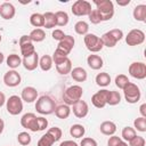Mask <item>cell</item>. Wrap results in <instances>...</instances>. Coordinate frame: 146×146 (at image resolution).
Returning a JSON list of instances; mask_svg holds the SVG:
<instances>
[{"label":"cell","mask_w":146,"mask_h":146,"mask_svg":"<svg viewBox=\"0 0 146 146\" xmlns=\"http://www.w3.org/2000/svg\"><path fill=\"white\" fill-rule=\"evenodd\" d=\"M31 140H32L31 135L29 132H26V131H22V132H19L17 135V141L22 146H29L31 144Z\"/></svg>","instance_id":"obj_37"},{"label":"cell","mask_w":146,"mask_h":146,"mask_svg":"<svg viewBox=\"0 0 146 146\" xmlns=\"http://www.w3.org/2000/svg\"><path fill=\"white\" fill-rule=\"evenodd\" d=\"M19 48H21V54L23 57H29L35 52V48L33 46L32 40L30 39L29 35H22L19 38Z\"/></svg>","instance_id":"obj_12"},{"label":"cell","mask_w":146,"mask_h":146,"mask_svg":"<svg viewBox=\"0 0 146 146\" xmlns=\"http://www.w3.org/2000/svg\"><path fill=\"white\" fill-rule=\"evenodd\" d=\"M128 72L133 79L144 80L146 78V64L144 62H133L129 65Z\"/></svg>","instance_id":"obj_10"},{"label":"cell","mask_w":146,"mask_h":146,"mask_svg":"<svg viewBox=\"0 0 146 146\" xmlns=\"http://www.w3.org/2000/svg\"><path fill=\"white\" fill-rule=\"evenodd\" d=\"M43 19H44V23H43V27L46 29H54L56 25V17H55V13H51V11H47L43 14Z\"/></svg>","instance_id":"obj_31"},{"label":"cell","mask_w":146,"mask_h":146,"mask_svg":"<svg viewBox=\"0 0 146 146\" xmlns=\"http://www.w3.org/2000/svg\"><path fill=\"white\" fill-rule=\"evenodd\" d=\"M52 64H54L52 58H51V56H49V55H43L41 58H39V67H40L43 72L50 71L51 67H52Z\"/></svg>","instance_id":"obj_28"},{"label":"cell","mask_w":146,"mask_h":146,"mask_svg":"<svg viewBox=\"0 0 146 146\" xmlns=\"http://www.w3.org/2000/svg\"><path fill=\"white\" fill-rule=\"evenodd\" d=\"M71 111H73V114L78 119H83L89 113V106H88V104L84 100L80 99L79 102H76L75 104L72 105V110Z\"/></svg>","instance_id":"obj_16"},{"label":"cell","mask_w":146,"mask_h":146,"mask_svg":"<svg viewBox=\"0 0 146 146\" xmlns=\"http://www.w3.org/2000/svg\"><path fill=\"white\" fill-rule=\"evenodd\" d=\"M116 3L119 5V6H128L129 3H130V0H117L116 1Z\"/></svg>","instance_id":"obj_51"},{"label":"cell","mask_w":146,"mask_h":146,"mask_svg":"<svg viewBox=\"0 0 146 146\" xmlns=\"http://www.w3.org/2000/svg\"><path fill=\"white\" fill-rule=\"evenodd\" d=\"M135 136H137V132L132 127H124L121 131V139L125 143L130 141Z\"/></svg>","instance_id":"obj_35"},{"label":"cell","mask_w":146,"mask_h":146,"mask_svg":"<svg viewBox=\"0 0 146 146\" xmlns=\"http://www.w3.org/2000/svg\"><path fill=\"white\" fill-rule=\"evenodd\" d=\"M132 16L137 22H146V5H137L132 10Z\"/></svg>","instance_id":"obj_23"},{"label":"cell","mask_w":146,"mask_h":146,"mask_svg":"<svg viewBox=\"0 0 146 146\" xmlns=\"http://www.w3.org/2000/svg\"><path fill=\"white\" fill-rule=\"evenodd\" d=\"M22 65L27 71H34L39 66V55H38V52L35 51L33 55H31L29 57H23L22 58Z\"/></svg>","instance_id":"obj_19"},{"label":"cell","mask_w":146,"mask_h":146,"mask_svg":"<svg viewBox=\"0 0 146 146\" xmlns=\"http://www.w3.org/2000/svg\"><path fill=\"white\" fill-rule=\"evenodd\" d=\"M87 64L91 70L97 71V70H100L104 66V60L99 55L91 54L87 57Z\"/></svg>","instance_id":"obj_20"},{"label":"cell","mask_w":146,"mask_h":146,"mask_svg":"<svg viewBox=\"0 0 146 146\" xmlns=\"http://www.w3.org/2000/svg\"><path fill=\"white\" fill-rule=\"evenodd\" d=\"M119 146H128V143H125L124 140H121V143L119 144Z\"/></svg>","instance_id":"obj_54"},{"label":"cell","mask_w":146,"mask_h":146,"mask_svg":"<svg viewBox=\"0 0 146 146\" xmlns=\"http://www.w3.org/2000/svg\"><path fill=\"white\" fill-rule=\"evenodd\" d=\"M124 39H125V43L128 46H131V47L139 46V44L144 43V41H145V33H144V31H141L139 29H133L128 32V34L125 35Z\"/></svg>","instance_id":"obj_9"},{"label":"cell","mask_w":146,"mask_h":146,"mask_svg":"<svg viewBox=\"0 0 146 146\" xmlns=\"http://www.w3.org/2000/svg\"><path fill=\"white\" fill-rule=\"evenodd\" d=\"M86 133V128L82 125V124H73L71 125L70 128V135L73 137V138H82Z\"/></svg>","instance_id":"obj_32"},{"label":"cell","mask_w":146,"mask_h":146,"mask_svg":"<svg viewBox=\"0 0 146 146\" xmlns=\"http://www.w3.org/2000/svg\"><path fill=\"white\" fill-rule=\"evenodd\" d=\"M38 128L39 131L46 130V128H48V120L43 116H38Z\"/></svg>","instance_id":"obj_46"},{"label":"cell","mask_w":146,"mask_h":146,"mask_svg":"<svg viewBox=\"0 0 146 146\" xmlns=\"http://www.w3.org/2000/svg\"><path fill=\"white\" fill-rule=\"evenodd\" d=\"M29 36L32 40V42H41L46 38V32L42 29H34L30 32Z\"/></svg>","instance_id":"obj_34"},{"label":"cell","mask_w":146,"mask_h":146,"mask_svg":"<svg viewBox=\"0 0 146 146\" xmlns=\"http://www.w3.org/2000/svg\"><path fill=\"white\" fill-rule=\"evenodd\" d=\"M133 129L139 132H146V117L139 116L133 121Z\"/></svg>","instance_id":"obj_38"},{"label":"cell","mask_w":146,"mask_h":146,"mask_svg":"<svg viewBox=\"0 0 146 146\" xmlns=\"http://www.w3.org/2000/svg\"><path fill=\"white\" fill-rule=\"evenodd\" d=\"M107 94H108V90L107 89H100L99 91L95 92L91 96V103H92V105L96 108H104L107 105L106 104Z\"/></svg>","instance_id":"obj_15"},{"label":"cell","mask_w":146,"mask_h":146,"mask_svg":"<svg viewBox=\"0 0 146 146\" xmlns=\"http://www.w3.org/2000/svg\"><path fill=\"white\" fill-rule=\"evenodd\" d=\"M83 42H84V46L86 48L92 52V54H96V52H99L104 46H103V42L100 40V36L94 34V33H88L83 36Z\"/></svg>","instance_id":"obj_6"},{"label":"cell","mask_w":146,"mask_h":146,"mask_svg":"<svg viewBox=\"0 0 146 146\" xmlns=\"http://www.w3.org/2000/svg\"><path fill=\"white\" fill-rule=\"evenodd\" d=\"M21 125L32 132H38V116L34 113H25L21 117Z\"/></svg>","instance_id":"obj_11"},{"label":"cell","mask_w":146,"mask_h":146,"mask_svg":"<svg viewBox=\"0 0 146 146\" xmlns=\"http://www.w3.org/2000/svg\"><path fill=\"white\" fill-rule=\"evenodd\" d=\"M51 35H52V39L54 40H56V41H62L63 39H64V36L66 35L60 29H56V30H54L52 31V33H51Z\"/></svg>","instance_id":"obj_45"},{"label":"cell","mask_w":146,"mask_h":146,"mask_svg":"<svg viewBox=\"0 0 146 146\" xmlns=\"http://www.w3.org/2000/svg\"><path fill=\"white\" fill-rule=\"evenodd\" d=\"M43 23H44L43 14H40V13H33V14L30 16V24H31L32 26H34L35 29L43 27Z\"/></svg>","instance_id":"obj_30"},{"label":"cell","mask_w":146,"mask_h":146,"mask_svg":"<svg viewBox=\"0 0 146 146\" xmlns=\"http://www.w3.org/2000/svg\"><path fill=\"white\" fill-rule=\"evenodd\" d=\"M121 102V95L119 91H114V90H108L107 94V100L106 104L111 105V106H115L117 104H120Z\"/></svg>","instance_id":"obj_33"},{"label":"cell","mask_w":146,"mask_h":146,"mask_svg":"<svg viewBox=\"0 0 146 146\" xmlns=\"http://www.w3.org/2000/svg\"><path fill=\"white\" fill-rule=\"evenodd\" d=\"M1 40H2V36H1V34H0V42H1Z\"/></svg>","instance_id":"obj_55"},{"label":"cell","mask_w":146,"mask_h":146,"mask_svg":"<svg viewBox=\"0 0 146 146\" xmlns=\"http://www.w3.org/2000/svg\"><path fill=\"white\" fill-rule=\"evenodd\" d=\"M56 108V103L55 100L48 96V95H42L40 96L36 102H35V110L39 114L41 115H49L55 112Z\"/></svg>","instance_id":"obj_1"},{"label":"cell","mask_w":146,"mask_h":146,"mask_svg":"<svg viewBox=\"0 0 146 146\" xmlns=\"http://www.w3.org/2000/svg\"><path fill=\"white\" fill-rule=\"evenodd\" d=\"M79 146H98V144H97V141L94 138L84 137V138H82V140H81Z\"/></svg>","instance_id":"obj_44"},{"label":"cell","mask_w":146,"mask_h":146,"mask_svg":"<svg viewBox=\"0 0 146 146\" xmlns=\"http://www.w3.org/2000/svg\"><path fill=\"white\" fill-rule=\"evenodd\" d=\"M145 138L141 136H135L130 141H128V146H145Z\"/></svg>","instance_id":"obj_43"},{"label":"cell","mask_w":146,"mask_h":146,"mask_svg":"<svg viewBox=\"0 0 146 146\" xmlns=\"http://www.w3.org/2000/svg\"><path fill=\"white\" fill-rule=\"evenodd\" d=\"M6 64L10 70H15L22 65V58L17 54H10L6 58Z\"/></svg>","instance_id":"obj_27"},{"label":"cell","mask_w":146,"mask_h":146,"mask_svg":"<svg viewBox=\"0 0 146 146\" xmlns=\"http://www.w3.org/2000/svg\"><path fill=\"white\" fill-rule=\"evenodd\" d=\"M122 90H123V96H124V99L127 100V103H129V104H136V103H138L140 100L141 91H140L139 87L136 83L128 82L127 86Z\"/></svg>","instance_id":"obj_5"},{"label":"cell","mask_w":146,"mask_h":146,"mask_svg":"<svg viewBox=\"0 0 146 146\" xmlns=\"http://www.w3.org/2000/svg\"><path fill=\"white\" fill-rule=\"evenodd\" d=\"M139 113H140V115H141L143 117H146V104H145V103L140 105V107H139Z\"/></svg>","instance_id":"obj_49"},{"label":"cell","mask_w":146,"mask_h":146,"mask_svg":"<svg viewBox=\"0 0 146 146\" xmlns=\"http://www.w3.org/2000/svg\"><path fill=\"white\" fill-rule=\"evenodd\" d=\"M59 146H79V145L73 140H64L59 144Z\"/></svg>","instance_id":"obj_48"},{"label":"cell","mask_w":146,"mask_h":146,"mask_svg":"<svg viewBox=\"0 0 146 146\" xmlns=\"http://www.w3.org/2000/svg\"><path fill=\"white\" fill-rule=\"evenodd\" d=\"M74 44H75V39L72 35L66 34L64 36V39L58 42V46H57L56 49H58L59 51H62L63 54H65L66 56H68L70 52L72 51V49L74 48Z\"/></svg>","instance_id":"obj_14"},{"label":"cell","mask_w":146,"mask_h":146,"mask_svg":"<svg viewBox=\"0 0 146 146\" xmlns=\"http://www.w3.org/2000/svg\"><path fill=\"white\" fill-rule=\"evenodd\" d=\"M54 144H55L54 138H52L48 132H46L44 135H42V136L40 137V139L38 140L36 146H52Z\"/></svg>","instance_id":"obj_39"},{"label":"cell","mask_w":146,"mask_h":146,"mask_svg":"<svg viewBox=\"0 0 146 146\" xmlns=\"http://www.w3.org/2000/svg\"><path fill=\"white\" fill-rule=\"evenodd\" d=\"M22 82V76L16 70H9L3 75V83L9 88H15Z\"/></svg>","instance_id":"obj_13"},{"label":"cell","mask_w":146,"mask_h":146,"mask_svg":"<svg viewBox=\"0 0 146 146\" xmlns=\"http://www.w3.org/2000/svg\"><path fill=\"white\" fill-rule=\"evenodd\" d=\"M21 98L23 102L31 104L38 99V90L32 86H27V87L23 88V90L21 92Z\"/></svg>","instance_id":"obj_17"},{"label":"cell","mask_w":146,"mask_h":146,"mask_svg":"<svg viewBox=\"0 0 146 146\" xmlns=\"http://www.w3.org/2000/svg\"><path fill=\"white\" fill-rule=\"evenodd\" d=\"M88 18H89L91 24H99L102 22V17H100V15H99L97 9H92L90 11V14L88 15Z\"/></svg>","instance_id":"obj_42"},{"label":"cell","mask_w":146,"mask_h":146,"mask_svg":"<svg viewBox=\"0 0 146 146\" xmlns=\"http://www.w3.org/2000/svg\"><path fill=\"white\" fill-rule=\"evenodd\" d=\"M123 36L124 35H123L122 30H120V29H112V30L105 32L100 36V40H102L104 47L113 48V47L116 46V43L119 41H121L123 39Z\"/></svg>","instance_id":"obj_4"},{"label":"cell","mask_w":146,"mask_h":146,"mask_svg":"<svg viewBox=\"0 0 146 146\" xmlns=\"http://www.w3.org/2000/svg\"><path fill=\"white\" fill-rule=\"evenodd\" d=\"M121 137H117L115 135L110 136L108 140H107V146H119V144L121 143Z\"/></svg>","instance_id":"obj_47"},{"label":"cell","mask_w":146,"mask_h":146,"mask_svg":"<svg viewBox=\"0 0 146 146\" xmlns=\"http://www.w3.org/2000/svg\"><path fill=\"white\" fill-rule=\"evenodd\" d=\"M55 115L58 117V119H62V120H65L70 116L71 114V107L66 104H62V105H58L56 106L55 108Z\"/></svg>","instance_id":"obj_25"},{"label":"cell","mask_w":146,"mask_h":146,"mask_svg":"<svg viewBox=\"0 0 146 146\" xmlns=\"http://www.w3.org/2000/svg\"><path fill=\"white\" fill-rule=\"evenodd\" d=\"M47 132L54 138V140H55V143L56 141H58V140H60V138H62V135H63V131H62V129L60 128H58V127H52V128H49L48 130H47Z\"/></svg>","instance_id":"obj_41"},{"label":"cell","mask_w":146,"mask_h":146,"mask_svg":"<svg viewBox=\"0 0 146 146\" xmlns=\"http://www.w3.org/2000/svg\"><path fill=\"white\" fill-rule=\"evenodd\" d=\"M74 31L79 35H86L89 31V24L86 21H78L74 25Z\"/></svg>","instance_id":"obj_36"},{"label":"cell","mask_w":146,"mask_h":146,"mask_svg":"<svg viewBox=\"0 0 146 146\" xmlns=\"http://www.w3.org/2000/svg\"><path fill=\"white\" fill-rule=\"evenodd\" d=\"M55 66H56V71L60 75H66V74L71 73V71H72V60L67 57L64 60L57 63Z\"/></svg>","instance_id":"obj_22"},{"label":"cell","mask_w":146,"mask_h":146,"mask_svg":"<svg viewBox=\"0 0 146 146\" xmlns=\"http://www.w3.org/2000/svg\"><path fill=\"white\" fill-rule=\"evenodd\" d=\"M114 82H115V86H116L119 89L122 90V89L127 86V83L130 82V81H129V78H128L125 74H119V75L115 76Z\"/></svg>","instance_id":"obj_40"},{"label":"cell","mask_w":146,"mask_h":146,"mask_svg":"<svg viewBox=\"0 0 146 146\" xmlns=\"http://www.w3.org/2000/svg\"><path fill=\"white\" fill-rule=\"evenodd\" d=\"M6 110L10 115H18L23 111V100L21 96L13 95L6 100Z\"/></svg>","instance_id":"obj_7"},{"label":"cell","mask_w":146,"mask_h":146,"mask_svg":"<svg viewBox=\"0 0 146 146\" xmlns=\"http://www.w3.org/2000/svg\"><path fill=\"white\" fill-rule=\"evenodd\" d=\"M55 17H56V25L57 26H66L68 24L70 17L68 14L64 10H58L55 13Z\"/></svg>","instance_id":"obj_29"},{"label":"cell","mask_w":146,"mask_h":146,"mask_svg":"<svg viewBox=\"0 0 146 146\" xmlns=\"http://www.w3.org/2000/svg\"><path fill=\"white\" fill-rule=\"evenodd\" d=\"M95 82H96V84H97L98 87L105 88V87H107V86L111 83V76H110V74L106 73V72H100V73H98V74L96 75Z\"/></svg>","instance_id":"obj_26"},{"label":"cell","mask_w":146,"mask_h":146,"mask_svg":"<svg viewBox=\"0 0 146 146\" xmlns=\"http://www.w3.org/2000/svg\"><path fill=\"white\" fill-rule=\"evenodd\" d=\"M99 130L105 136H113L116 132V124L113 121H104L100 123Z\"/></svg>","instance_id":"obj_24"},{"label":"cell","mask_w":146,"mask_h":146,"mask_svg":"<svg viewBox=\"0 0 146 146\" xmlns=\"http://www.w3.org/2000/svg\"><path fill=\"white\" fill-rule=\"evenodd\" d=\"M82 95H83V89H82L81 86H79V84L70 86L63 92L64 104H66L68 106H72L73 104H75L76 102H79L82 98Z\"/></svg>","instance_id":"obj_2"},{"label":"cell","mask_w":146,"mask_h":146,"mask_svg":"<svg viewBox=\"0 0 146 146\" xmlns=\"http://www.w3.org/2000/svg\"><path fill=\"white\" fill-rule=\"evenodd\" d=\"M70 74H71V78L76 82H84L87 80V78H88L87 71L81 66H76V67L72 68Z\"/></svg>","instance_id":"obj_21"},{"label":"cell","mask_w":146,"mask_h":146,"mask_svg":"<svg viewBox=\"0 0 146 146\" xmlns=\"http://www.w3.org/2000/svg\"><path fill=\"white\" fill-rule=\"evenodd\" d=\"M91 3L87 0H76L71 7V11L74 16H88L91 11Z\"/></svg>","instance_id":"obj_8"},{"label":"cell","mask_w":146,"mask_h":146,"mask_svg":"<svg viewBox=\"0 0 146 146\" xmlns=\"http://www.w3.org/2000/svg\"><path fill=\"white\" fill-rule=\"evenodd\" d=\"M3 60H5V56H3V54L0 51V64H2Z\"/></svg>","instance_id":"obj_53"},{"label":"cell","mask_w":146,"mask_h":146,"mask_svg":"<svg viewBox=\"0 0 146 146\" xmlns=\"http://www.w3.org/2000/svg\"><path fill=\"white\" fill-rule=\"evenodd\" d=\"M16 15V8L13 3L10 2H3L0 5V16L6 19L9 21L11 18H14Z\"/></svg>","instance_id":"obj_18"},{"label":"cell","mask_w":146,"mask_h":146,"mask_svg":"<svg viewBox=\"0 0 146 146\" xmlns=\"http://www.w3.org/2000/svg\"><path fill=\"white\" fill-rule=\"evenodd\" d=\"M94 3L102 17V22L112 19L114 16V3L111 0H95Z\"/></svg>","instance_id":"obj_3"},{"label":"cell","mask_w":146,"mask_h":146,"mask_svg":"<svg viewBox=\"0 0 146 146\" xmlns=\"http://www.w3.org/2000/svg\"><path fill=\"white\" fill-rule=\"evenodd\" d=\"M6 100H7V99H6L5 94L0 91V107H1V106H3V105L6 104Z\"/></svg>","instance_id":"obj_50"},{"label":"cell","mask_w":146,"mask_h":146,"mask_svg":"<svg viewBox=\"0 0 146 146\" xmlns=\"http://www.w3.org/2000/svg\"><path fill=\"white\" fill-rule=\"evenodd\" d=\"M3 129H5V122H3V120L0 117V135L3 132Z\"/></svg>","instance_id":"obj_52"}]
</instances>
